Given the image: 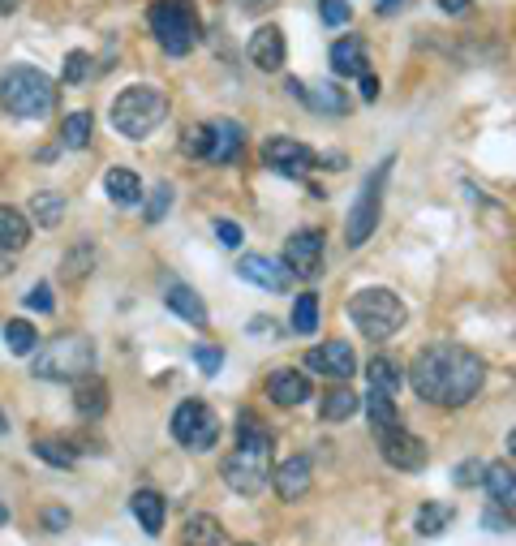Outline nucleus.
<instances>
[{
	"label": "nucleus",
	"instance_id": "c03bdc74",
	"mask_svg": "<svg viewBox=\"0 0 516 546\" xmlns=\"http://www.w3.org/2000/svg\"><path fill=\"white\" fill-rule=\"evenodd\" d=\"M482 473H486L482 461H465V465H456L452 482H456V486H465V491H469V486H482Z\"/></svg>",
	"mask_w": 516,
	"mask_h": 546
},
{
	"label": "nucleus",
	"instance_id": "864d4df0",
	"mask_svg": "<svg viewBox=\"0 0 516 546\" xmlns=\"http://www.w3.org/2000/svg\"><path fill=\"white\" fill-rule=\"evenodd\" d=\"M9 521V508H5V499H0V525H5Z\"/></svg>",
	"mask_w": 516,
	"mask_h": 546
},
{
	"label": "nucleus",
	"instance_id": "72a5a7b5",
	"mask_svg": "<svg viewBox=\"0 0 516 546\" xmlns=\"http://www.w3.org/2000/svg\"><path fill=\"white\" fill-rule=\"evenodd\" d=\"M91 142V112H69L61 125V147L65 151H82Z\"/></svg>",
	"mask_w": 516,
	"mask_h": 546
},
{
	"label": "nucleus",
	"instance_id": "9d476101",
	"mask_svg": "<svg viewBox=\"0 0 516 546\" xmlns=\"http://www.w3.org/2000/svg\"><path fill=\"white\" fill-rule=\"evenodd\" d=\"M263 164H267L271 172H280V177L301 181V177H310V172H314L319 155H314L306 142L289 138V134H271V138L263 142Z\"/></svg>",
	"mask_w": 516,
	"mask_h": 546
},
{
	"label": "nucleus",
	"instance_id": "09e8293b",
	"mask_svg": "<svg viewBox=\"0 0 516 546\" xmlns=\"http://www.w3.org/2000/svg\"><path fill=\"white\" fill-rule=\"evenodd\" d=\"M362 95H366V99H375V95H379V82L370 78V74H362Z\"/></svg>",
	"mask_w": 516,
	"mask_h": 546
},
{
	"label": "nucleus",
	"instance_id": "39448f33",
	"mask_svg": "<svg viewBox=\"0 0 516 546\" xmlns=\"http://www.w3.org/2000/svg\"><path fill=\"white\" fill-rule=\"evenodd\" d=\"M147 22H151V35L160 39V48L168 56L194 52L198 39H203V18H198L194 0H151Z\"/></svg>",
	"mask_w": 516,
	"mask_h": 546
},
{
	"label": "nucleus",
	"instance_id": "a878e982",
	"mask_svg": "<svg viewBox=\"0 0 516 546\" xmlns=\"http://www.w3.org/2000/svg\"><path fill=\"white\" fill-rule=\"evenodd\" d=\"M129 512H134V521L147 529V534H160L168 504H164V495H155V491H138L134 499H129Z\"/></svg>",
	"mask_w": 516,
	"mask_h": 546
},
{
	"label": "nucleus",
	"instance_id": "f257e3e1",
	"mask_svg": "<svg viewBox=\"0 0 516 546\" xmlns=\"http://www.w3.org/2000/svg\"><path fill=\"white\" fill-rule=\"evenodd\" d=\"M486 383V362L465 344H430L413 357L409 387L439 409H465Z\"/></svg>",
	"mask_w": 516,
	"mask_h": 546
},
{
	"label": "nucleus",
	"instance_id": "2f4dec72",
	"mask_svg": "<svg viewBox=\"0 0 516 546\" xmlns=\"http://www.w3.org/2000/svg\"><path fill=\"white\" fill-rule=\"evenodd\" d=\"M35 344H39V332L26 319H9L5 323V349L13 357H31L35 353Z\"/></svg>",
	"mask_w": 516,
	"mask_h": 546
},
{
	"label": "nucleus",
	"instance_id": "37998d69",
	"mask_svg": "<svg viewBox=\"0 0 516 546\" xmlns=\"http://www.w3.org/2000/svg\"><path fill=\"white\" fill-rule=\"evenodd\" d=\"M168 203H172V185L160 181V190L151 194V207H147V224H160L164 215H168Z\"/></svg>",
	"mask_w": 516,
	"mask_h": 546
},
{
	"label": "nucleus",
	"instance_id": "3c124183",
	"mask_svg": "<svg viewBox=\"0 0 516 546\" xmlns=\"http://www.w3.org/2000/svg\"><path fill=\"white\" fill-rule=\"evenodd\" d=\"M18 5H22V0H0V13H13Z\"/></svg>",
	"mask_w": 516,
	"mask_h": 546
},
{
	"label": "nucleus",
	"instance_id": "a211bd4d",
	"mask_svg": "<svg viewBox=\"0 0 516 546\" xmlns=\"http://www.w3.org/2000/svg\"><path fill=\"white\" fill-rule=\"evenodd\" d=\"M271 486H276V495L284 499V504L301 499L310 491V456H289V461L271 473Z\"/></svg>",
	"mask_w": 516,
	"mask_h": 546
},
{
	"label": "nucleus",
	"instance_id": "6e6552de",
	"mask_svg": "<svg viewBox=\"0 0 516 546\" xmlns=\"http://www.w3.org/2000/svg\"><path fill=\"white\" fill-rule=\"evenodd\" d=\"M392 155L379 164V168H370V177L362 185V194H357V203L349 211V220H344V241L357 250V246H366L370 233L379 228V215H383V185H387V172H392Z\"/></svg>",
	"mask_w": 516,
	"mask_h": 546
},
{
	"label": "nucleus",
	"instance_id": "aec40b11",
	"mask_svg": "<svg viewBox=\"0 0 516 546\" xmlns=\"http://www.w3.org/2000/svg\"><path fill=\"white\" fill-rule=\"evenodd\" d=\"M211 125V147H207V160L211 164H233L241 147H246V129L237 121H207Z\"/></svg>",
	"mask_w": 516,
	"mask_h": 546
},
{
	"label": "nucleus",
	"instance_id": "f03ea898",
	"mask_svg": "<svg viewBox=\"0 0 516 546\" xmlns=\"http://www.w3.org/2000/svg\"><path fill=\"white\" fill-rule=\"evenodd\" d=\"M224 482L246 499L271 482V435L250 413L237 422V443H233V452L224 456Z\"/></svg>",
	"mask_w": 516,
	"mask_h": 546
},
{
	"label": "nucleus",
	"instance_id": "58836bf2",
	"mask_svg": "<svg viewBox=\"0 0 516 546\" xmlns=\"http://www.w3.org/2000/svg\"><path fill=\"white\" fill-rule=\"evenodd\" d=\"M91 263H95V250H91V246H78L74 254L65 258V276H69V280H82L86 271H91Z\"/></svg>",
	"mask_w": 516,
	"mask_h": 546
},
{
	"label": "nucleus",
	"instance_id": "20e7f679",
	"mask_svg": "<svg viewBox=\"0 0 516 546\" xmlns=\"http://www.w3.org/2000/svg\"><path fill=\"white\" fill-rule=\"evenodd\" d=\"M108 121L121 138L142 142L168 121V95L155 91V86H125V91L112 99Z\"/></svg>",
	"mask_w": 516,
	"mask_h": 546
},
{
	"label": "nucleus",
	"instance_id": "c756f323",
	"mask_svg": "<svg viewBox=\"0 0 516 546\" xmlns=\"http://www.w3.org/2000/svg\"><path fill=\"white\" fill-rule=\"evenodd\" d=\"M65 220V194H52V190H39L31 198V224L39 228H56Z\"/></svg>",
	"mask_w": 516,
	"mask_h": 546
},
{
	"label": "nucleus",
	"instance_id": "5701e85b",
	"mask_svg": "<svg viewBox=\"0 0 516 546\" xmlns=\"http://www.w3.org/2000/svg\"><path fill=\"white\" fill-rule=\"evenodd\" d=\"M104 194L112 198L117 207H134V203H142V181H138V172L134 168H108L104 172Z\"/></svg>",
	"mask_w": 516,
	"mask_h": 546
},
{
	"label": "nucleus",
	"instance_id": "f704fd0d",
	"mask_svg": "<svg viewBox=\"0 0 516 546\" xmlns=\"http://www.w3.org/2000/svg\"><path fill=\"white\" fill-rule=\"evenodd\" d=\"M289 327H293L297 336H314V327H319V297H314V293H301V297L293 301Z\"/></svg>",
	"mask_w": 516,
	"mask_h": 546
},
{
	"label": "nucleus",
	"instance_id": "603ef678",
	"mask_svg": "<svg viewBox=\"0 0 516 546\" xmlns=\"http://www.w3.org/2000/svg\"><path fill=\"white\" fill-rule=\"evenodd\" d=\"M396 5H400V0H383V5H379V13H392Z\"/></svg>",
	"mask_w": 516,
	"mask_h": 546
},
{
	"label": "nucleus",
	"instance_id": "de8ad7c7",
	"mask_svg": "<svg viewBox=\"0 0 516 546\" xmlns=\"http://www.w3.org/2000/svg\"><path fill=\"white\" fill-rule=\"evenodd\" d=\"M469 5H473V0H439V9L452 13V18H456V13H469Z\"/></svg>",
	"mask_w": 516,
	"mask_h": 546
},
{
	"label": "nucleus",
	"instance_id": "a18cd8bd",
	"mask_svg": "<svg viewBox=\"0 0 516 546\" xmlns=\"http://www.w3.org/2000/svg\"><path fill=\"white\" fill-rule=\"evenodd\" d=\"M215 241H220L224 250H237L241 246V224L237 220H215Z\"/></svg>",
	"mask_w": 516,
	"mask_h": 546
},
{
	"label": "nucleus",
	"instance_id": "393cba45",
	"mask_svg": "<svg viewBox=\"0 0 516 546\" xmlns=\"http://www.w3.org/2000/svg\"><path fill=\"white\" fill-rule=\"evenodd\" d=\"M366 379H370V392H383V396H396L405 387V370L392 357H370L366 362Z\"/></svg>",
	"mask_w": 516,
	"mask_h": 546
},
{
	"label": "nucleus",
	"instance_id": "473e14b6",
	"mask_svg": "<svg viewBox=\"0 0 516 546\" xmlns=\"http://www.w3.org/2000/svg\"><path fill=\"white\" fill-rule=\"evenodd\" d=\"M413 525H418L422 538H439L443 529L452 525V504H422L418 508V521H413Z\"/></svg>",
	"mask_w": 516,
	"mask_h": 546
},
{
	"label": "nucleus",
	"instance_id": "6ab92c4d",
	"mask_svg": "<svg viewBox=\"0 0 516 546\" xmlns=\"http://www.w3.org/2000/svg\"><path fill=\"white\" fill-rule=\"evenodd\" d=\"M482 486H486V495H491V504L516 525V473L508 465H486Z\"/></svg>",
	"mask_w": 516,
	"mask_h": 546
},
{
	"label": "nucleus",
	"instance_id": "5fc2aeb1",
	"mask_svg": "<svg viewBox=\"0 0 516 546\" xmlns=\"http://www.w3.org/2000/svg\"><path fill=\"white\" fill-rule=\"evenodd\" d=\"M0 430H5V413H0Z\"/></svg>",
	"mask_w": 516,
	"mask_h": 546
},
{
	"label": "nucleus",
	"instance_id": "f8f14e48",
	"mask_svg": "<svg viewBox=\"0 0 516 546\" xmlns=\"http://www.w3.org/2000/svg\"><path fill=\"white\" fill-rule=\"evenodd\" d=\"M284 267L301 280H319L323 271V233L319 228H297L284 241Z\"/></svg>",
	"mask_w": 516,
	"mask_h": 546
},
{
	"label": "nucleus",
	"instance_id": "a19ab883",
	"mask_svg": "<svg viewBox=\"0 0 516 546\" xmlns=\"http://www.w3.org/2000/svg\"><path fill=\"white\" fill-rule=\"evenodd\" d=\"M194 362H198V370H203V375H215V370L224 366V349H215V344H198V349H194Z\"/></svg>",
	"mask_w": 516,
	"mask_h": 546
},
{
	"label": "nucleus",
	"instance_id": "7ed1b4c3",
	"mask_svg": "<svg viewBox=\"0 0 516 546\" xmlns=\"http://www.w3.org/2000/svg\"><path fill=\"white\" fill-rule=\"evenodd\" d=\"M0 104L18 121H43L56 108V82L35 65H9L0 78Z\"/></svg>",
	"mask_w": 516,
	"mask_h": 546
},
{
	"label": "nucleus",
	"instance_id": "b1692460",
	"mask_svg": "<svg viewBox=\"0 0 516 546\" xmlns=\"http://www.w3.org/2000/svg\"><path fill=\"white\" fill-rule=\"evenodd\" d=\"M164 301H168V310L177 314V319H185L190 327H207V306L190 284H172V289L164 293Z\"/></svg>",
	"mask_w": 516,
	"mask_h": 546
},
{
	"label": "nucleus",
	"instance_id": "2eb2a0df",
	"mask_svg": "<svg viewBox=\"0 0 516 546\" xmlns=\"http://www.w3.org/2000/svg\"><path fill=\"white\" fill-rule=\"evenodd\" d=\"M267 396H271V405H280V409L306 405V400H310V379H306V370H297V366L271 370V375H267Z\"/></svg>",
	"mask_w": 516,
	"mask_h": 546
},
{
	"label": "nucleus",
	"instance_id": "f3484780",
	"mask_svg": "<svg viewBox=\"0 0 516 546\" xmlns=\"http://www.w3.org/2000/svg\"><path fill=\"white\" fill-rule=\"evenodd\" d=\"M289 95H301L314 112H332V117H344L349 112V95L340 91L336 82H289Z\"/></svg>",
	"mask_w": 516,
	"mask_h": 546
},
{
	"label": "nucleus",
	"instance_id": "dca6fc26",
	"mask_svg": "<svg viewBox=\"0 0 516 546\" xmlns=\"http://www.w3.org/2000/svg\"><path fill=\"white\" fill-rule=\"evenodd\" d=\"M306 366L319 370V375H327V379H353L357 353H353V344H344V340H327V344H319V349H310Z\"/></svg>",
	"mask_w": 516,
	"mask_h": 546
},
{
	"label": "nucleus",
	"instance_id": "ddd939ff",
	"mask_svg": "<svg viewBox=\"0 0 516 546\" xmlns=\"http://www.w3.org/2000/svg\"><path fill=\"white\" fill-rule=\"evenodd\" d=\"M237 276L246 284L267 289V293H289V284H293V271L284 263H276V258H267V254H246L237 263Z\"/></svg>",
	"mask_w": 516,
	"mask_h": 546
},
{
	"label": "nucleus",
	"instance_id": "c9c22d12",
	"mask_svg": "<svg viewBox=\"0 0 516 546\" xmlns=\"http://www.w3.org/2000/svg\"><path fill=\"white\" fill-rule=\"evenodd\" d=\"M35 456L56 469H74V461H78V456L69 452V443H52V439H35Z\"/></svg>",
	"mask_w": 516,
	"mask_h": 546
},
{
	"label": "nucleus",
	"instance_id": "cd10ccee",
	"mask_svg": "<svg viewBox=\"0 0 516 546\" xmlns=\"http://www.w3.org/2000/svg\"><path fill=\"white\" fill-rule=\"evenodd\" d=\"M185 546H224V525L211 512H198L185 521Z\"/></svg>",
	"mask_w": 516,
	"mask_h": 546
},
{
	"label": "nucleus",
	"instance_id": "49530a36",
	"mask_svg": "<svg viewBox=\"0 0 516 546\" xmlns=\"http://www.w3.org/2000/svg\"><path fill=\"white\" fill-rule=\"evenodd\" d=\"M43 529H69V508H61V504H52V508H43Z\"/></svg>",
	"mask_w": 516,
	"mask_h": 546
},
{
	"label": "nucleus",
	"instance_id": "bb28decb",
	"mask_svg": "<svg viewBox=\"0 0 516 546\" xmlns=\"http://www.w3.org/2000/svg\"><path fill=\"white\" fill-rule=\"evenodd\" d=\"M26 241H31V220L18 207L0 203V250H22Z\"/></svg>",
	"mask_w": 516,
	"mask_h": 546
},
{
	"label": "nucleus",
	"instance_id": "412c9836",
	"mask_svg": "<svg viewBox=\"0 0 516 546\" xmlns=\"http://www.w3.org/2000/svg\"><path fill=\"white\" fill-rule=\"evenodd\" d=\"M332 69L340 78H362L370 74V52H366V43L357 39V35H344L332 43Z\"/></svg>",
	"mask_w": 516,
	"mask_h": 546
},
{
	"label": "nucleus",
	"instance_id": "0eeeda50",
	"mask_svg": "<svg viewBox=\"0 0 516 546\" xmlns=\"http://www.w3.org/2000/svg\"><path fill=\"white\" fill-rule=\"evenodd\" d=\"M31 370L43 383H78L82 375L95 370V344L86 336H56L35 353Z\"/></svg>",
	"mask_w": 516,
	"mask_h": 546
},
{
	"label": "nucleus",
	"instance_id": "ea45409f",
	"mask_svg": "<svg viewBox=\"0 0 516 546\" xmlns=\"http://www.w3.org/2000/svg\"><path fill=\"white\" fill-rule=\"evenodd\" d=\"M26 310L52 314V310H56V293H52V284H35V289L26 293Z\"/></svg>",
	"mask_w": 516,
	"mask_h": 546
},
{
	"label": "nucleus",
	"instance_id": "4be33fe9",
	"mask_svg": "<svg viewBox=\"0 0 516 546\" xmlns=\"http://www.w3.org/2000/svg\"><path fill=\"white\" fill-rule=\"evenodd\" d=\"M74 409L82 413L86 422H99V418L108 413V383L99 379L95 370H91V375H82V379L74 383Z\"/></svg>",
	"mask_w": 516,
	"mask_h": 546
},
{
	"label": "nucleus",
	"instance_id": "1a4fd4ad",
	"mask_svg": "<svg viewBox=\"0 0 516 546\" xmlns=\"http://www.w3.org/2000/svg\"><path fill=\"white\" fill-rule=\"evenodd\" d=\"M168 430H172V439H177L181 448L207 452V448H215V439H220V418L211 413L207 400L190 396V400H181V405H177V413H172Z\"/></svg>",
	"mask_w": 516,
	"mask_h": 546
},
{
	"label": "nucleus",
	"instance_id": "e433bc0d",
	"mask_svg": "<svg viewBox=\"0 0 516 546\" xmlns=\"http://www.w3.org/2000/svg\"><path fill=\"white\" fill-rule=\"evenodd\" d=\"M207 147H211V125L203 121V125H190L181 134V151L185 155H194V160H207Z\"/></svg>",
	"mask_w": 516,
	"mask_h": 546
},
{
	"label": "nucleus",
	"instance_id": "8fccbe9b",
	"mask_svg": "<svg viewBox=\"0 0 516 546\" xmlns=\"http://www.w3.org/2000/svg\"><path fill=\"white\" fill-rule=\"evenodd\" d=\"M508 456H512V465H516V426L508 430Z\"/></svg>",
	"mask_w": 516,
	"mask_h": 546
},
{
	"label": "nucleus",
	"instance_id": "4468645a",
	"mask_svg": "<svg viewBox=\"0 0 516 546\" xmlns=\"http://www.w3.org/2000/svg\"><path fill=\"white\" fill-rule=\"evenodd\" d=\"M284 31L280 26H258V31L250 35V43H246V56H250V65L258 69V74H280L284 69Z\"/></svg>",
	"mask_w": 516,
	"mask_h": 546
},
{
	"label": "nucleus",
	"instance_id": "9b49d317",
	"mask_svg": "<svg viewBox=\"0 0 516 546\" xmlns=\"http://www.w3.org/2000/svg\"><path fill=\"white\" fill-rule=\"evenodd\" d=\"M379 456L387 465H392L396 473H418L426 469V443L413 435V430H405V422L392 426V430H379Z\"/></svg>",
	"mask_w": 516,
	"mask_h": 546
},
{
	"label": "nucleus",
	"instance_id": "c85d7f7f",
	"mask_svg": "<svg viewBox=\"0 0 516 546\" xmlns=\"http://www.w3.org/2000/svg\"><path fill=\"white\" fill-rule=\"evenodd\" d=\"M362 409H366L370 426H375V435H379V430H392V426H400V409H396V396H383V392H366Z\"/></svg>",
	"mask_w": 516,
	"mask_h": 546
},
{
	"label": "nucleus",
	"instance_id": "7c9ffc66",
	"mask_svg": "<svg viewBox=\"0 0 516 546\" xmlns=\"http://www.w3.org/2000/svg\"><path fill=\"white\" fill-rule=\"evenodd\" d=\"M357 409H362V400H357V392H349V387H332L319 405V413L327 422H349Z\"/></svg>",
	"mask_w": 516,
	"mask_h": 546
},
{
	"label": "nucleus",
	"instance_id": "79ce46f5",
	"mask_svg": "<svg viewBox=\"0 0 516 546\" xmlns=\"http://www.w3.org/2000/svg\"><path fill=\"white\" fill-rule=\"evenodd\" d=\"M319 13L327 26H349V18H353V9L344 5V0H319Z\"/></svg>",
	"mask_w": 516,
	"mask_h": 546
},
{
	"label": "nucleus",
	"instance_id": "423d86ee",
	"mask_svg": "<svg viewBox=\"0 0 516 546\" xmlns=\"http://www.w3.org/2000/svg\"><path fill=\"white\" fill-rule=\"evenodd\" d=\"M349 319L366 340H392L409 323V310L392 289H362L349 297Z\"/></svg>",
	"mask_w": 516,
	"mask_h": 546
},
{
	"label": "nucleus",
	"instance_id": "4c0bfd02",
	"mask_svg": "<svg viewBox=\"0 0 516 546\" xmlns=\"http://www.w3.org/2000/svg\"><path fill=\"white\" fill-rule=\"evenodd\" d=\"M91 52H69L65 56V74H61V82H69V86H78V82H86V74H91Z\"/></svg>",
	"mask_w": 516,
	"mask_h": 546
}]
</instances>
